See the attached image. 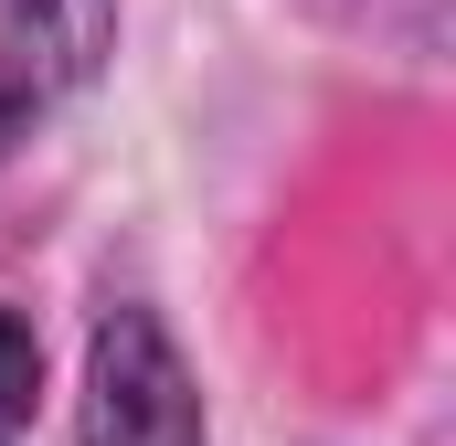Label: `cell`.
I'll return each instance as SVG.
<instances>
[{"instance_id":"obj_3","label":"cell","mask_w":456,"mask_h":446,"mask_svg":"<svg viewBox=\"0 0 456 446\" xmlns=\"http://www.w3.org/2000/svg\"><path fill=\"white\" fill-rule=\"evenodd\" d=\"M32 393H43V340H32L21 309H0V425H21Z\"/></svg>"},{"instance_id":"obj_2","label":"cell","mask_w":456,"mask_h":446,"mask_svg":"<svg viewBox=\"0 0 456 446\" xmlns=\"http://www.w3.org/2000/svg\"><path fill=\"white\" fill-rule=\"evenodd\" d=\"M117 43V0H0V160L96 86Z\"/></svg>"},{"instance_id":"obj_1","label":"cell","mask_w":456,"mask_h":446,"mask_svg":"<svg viewBox=\"0 0 456 446\" xmlns=\"http://www.w3.org/2000/svg\"><path fill=\"white\" fill-rule=\"evenodd\" d=\"M75 446H213L202 436V393H191L181 351H170V330L149 309H107L96 319Z\"/></svg>"}]
</instances>
